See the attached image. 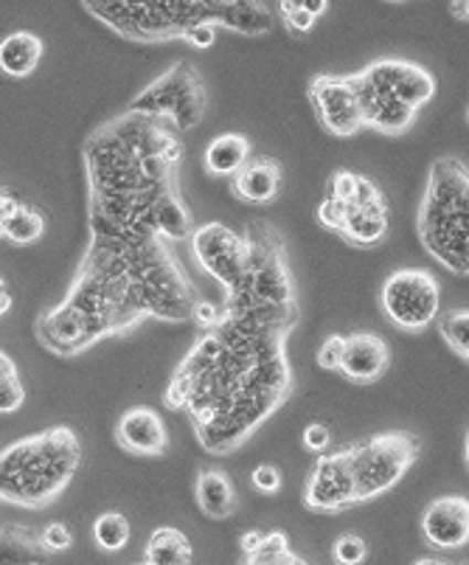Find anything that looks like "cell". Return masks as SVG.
Returning a JSON list of instances; mask_svg holds the SVG:
<instances>
[{
  "mask_svg": "<svg viewBox=\"0 0 469 565\" xmlns=\"http://www.w3.org/2000/svg\"><path fill=\"white\" fill-rule=\"evenodd\" d=\"M220 312H223V307H216V305H211V301H200L198 305V310H194V321L200 323V330H203V327H209V323H214L216 318H220Z\"/></svg>",
  "mask_w": 469,
  "mask_h": 565,
  "instance_id": "37",
  "label": "cell"
},
{
  "mask_svg": "<svg viewBox=\"0 0 469 565\" xmlns=\"http://www.w3.org/2000/svg\"><path fill=\"white\" fill-rule=\"evenodd\" d=\"M127 110L161 118L178 132L198 130L205 121V113H209V87H205L194 63L178 60L158 79L149 82L141 94L132 96Z\"/></svg>",
  "mask_w": 469,
  "mask_h": 565,
  "instance_id": "10",
  "label": "cell"
},
{
  "mask_svg": "<svg viewBox=\"0 0 469 565\" xmlns=\"http://www.w3.org/2000/svg\"><path fill=\"white\" fill-rule=\"evenodd\" d=\"M194 498L198 507L209 521H231L239 512V495H236V484L231 481L228 472L223 470H203L198 472L194 481Z\"/></svg>",
  "mask_w": 469,
  "mask_h": 565,
  "instance_id": "20",
  "label": "cell"
},
{
  "mask_svg": "<svg viewBox=\"0 0 469 565\" xmlns=\"http://www.w3.org/2000/svg\"><path fill=\"white\" fill-rule=\"evenodd\" d=\"M130 521L121 512H102L96 521H93V543L96 548L105 554H118L121 548H127L130 543Z\"/></svg>",
  "mask_w": 469,
  "mask_h": 565,
  "instance_id": "26",
  "label": "cell"
},
{
  "mask_svg": "<svg viewBox=\"0 0 469 565\" xmlns=\"http://www.w3.org/2000/svg\"><path fill=\"white\" fill-rule=\"evenodd\" d=\"M167 236L90 234L68 292L40 312L34 338L56 358H76L147 321L183 323L203 301Z\"/></svg>",
  "mask_w": 469,
  "mask_h": 565,
  "instance_id": "2",
  "label": "cell"
},
{
  "mask_svg": "<svg viewBox=\"0 0 469 565\" xmlns=\"http://www.w3.org/2000/svg\"><path fill=\"white\" fill-rule=\"evenodd\" d=\"M216 32H220V25H214V23H200V25H194L192 32L185 34L183 43L189 45V49L205 51V49H211V45L216 43Z\"/></svg>",
  "mask_w": 469,
  "mask_h": 565,
  "instance_id": "35",
  "label": "cell"
},
{
  "mask_svg": "<svg viewBox=\"0 0 469 565\" xmlns=\"http://www.w3.org/2000/svg\"><path fill=\"white\" fill-rule=\"evenodd\" d=\"M278 18H281V25H285L292 38H307L318 23L316 14H309L307 9H290V12L278 14Z\"/></svg>",
  "mask_w": 469,
  "mask_h": 565,
  "instance_id": "33",
  "label": "cell"
},
{
  "mask_svg": "<svg viewBox=\"0 0 469 565\" xmlns=\"http://www.w3.org/2000/svg\"><path fill=\"white\" fill-rule=\"evenodd\" d=\"M239 548L247 565H307V559L290 548L285 529H273V532L247 529L239 537Z\"/></svg>",
  "mask_w": 469,
  "mask_h": 565,
  "instance_id": "21",
  "label": "cell"
},
{
  "mask_svg": "<svg viewBox=\"0 0 469 565\" xmlns=\"http://www.w3.org/2000/svg\"><path fill=\"white\" fill-rule=\"evenodd\" d=\"M116 445L130 456L158 459L169 450V430L163 416L149 405H132L118 416Z\"/></svg>",
  "mask_w": 469,
  "mask_h": 565,
  "instance_id": "16",
  "label": "cell"
},
{
  "mask_svg": "<svg viewBox=\"0 0 469 565\" xmlns=\"http://www.w3.org/2000/svg\"><path fill=\"white\" fill-rule=\"evenodd\" d=\"M25 403V385L20 380L18 363L9 352H0V411L3 416L14 414Z\"/></svg>",
  "mask_w": 469,
  "mask_h": 565,
  "instance_id": "27",
  "label": "cell"
},
{
  "mask_svg": "<svg viewBox=\"0 0 469 565\" xmlns=\"http://www.w3.org/2000/svg\"><path fill=\"white\" fill-rule=\"evenodd\" d=\"M9 307H12V296H9V287H7V281H3V307H0V312H3V316H7V312H9Z\"/></svg>",
  "mask_w": 469,
  "mask_h": 565,
  "instance_id": "39",
  "label": "cell"
},
{
  "mask_svg": "<svg viewBox=\"0 0 469 565\" xmlns=\"http://www.w3.org/2000/svg\"><path fill=\"white\" fill-rule=\"evenodd\" d=\"M40 532H43V546L49 548L51 557H54V554L68 552V548L74 546V532H71L68 523L54 521V523H49V526L40 529Z\"/></svg>",
  "mask_w": 469,
  "mask_h": 565,
  "instance_id": "30",
  "label": "cell"
},
{
  "mask_svg": "<svg viewBox=\"0 0 469 565\" xmlns=\"http://www.w3.org/2000/svg\"><path fill=\"white\" fill-rule=\"evenodd\" d=\"M51 554L43 546V532L23 523H3L0 529V559L3 563H45Z\"/></svg>",
  "mask_w": 469,
  "mask_h": 565,
  "instance_id": "24",
  "label": "cell"
},
{
  "mask_svg": "<svg viewBox=\"0 0 469 565\" xmlns=\"http://www.w3.org/2000/svg\"><path fill=\"white\" fill-rule=\"evenodd\" d=\"M436 327H439L441 338H445L447 347L452 349V352L461 358L463 363L469 366V310H447L441 312L439 321H436Z\"/></svg>",
  "mask_w": 469,
  "mask_h": 565,
  "instance_id": "28",
  "label": "cell"
},
{
  "mask_svg": "<svg viewBox=\"0 0 469 565\" xmlns=\"http://www.w3.org/2000/svg\"><path fill=\"white\" fill-rule=\"evenodd\" d=\"M301 501L316 515H340L358 507L354 501L352 467L347 450L338 448L332 454H318L303 481Z\"/></svg>",
  "mask_w": 469,
  "mask_h": 565,
  "instance_id": "14",
  "label": "cell"
},
{
  "mask_svg": "<svg viewBox=\"0 0 469 565\" xmlns=\"http://www.w3.org/2000/svg\"><path fill=\"white\" fill-rule=\"evenodd\" d=\"M0 234L12 245H34L45 234V214L23 203L3 186L0 192Z\"/></svg>",
  "mask_w": 469,
  "mask_h": 565,
  "instance_id": "19",
  "label": "cell"
},
{
  "mask_svg": "<svg viewBox=\"0 0 469 565\" xmlns=\"http://www.w3.org/2000/svg\"><path fill=\"white\" fill-rule=\"evenodd\" d=\"M82 467V441L74 428L56 425L12 441L0 454V498L20 510H45L60 501Z\"/></svg>",
  "mask_w": 469,
  "mask_h": 565,
  "instance_id": "5",
  "label": "cell"
},
{
  "mask_svg": "<svg viewBox=\"0 0 469 565\" xmlns=\"http://www.w3.org/2000/svg\"><path fill=\"white\" fill-rule=\"evenodd\" d=\"M189 248H192V259L198 262L200 270L223 287V292L239 285L247 270V259H251L247 234H239L225 223L198 225L194 234L189 236Z\"/></svg>",
  "mask_w": 469,
  "mask_h": 565,
  "instance_id": "12",
  "label": "cell"
},
{
  "mask_svg": "<svg viewBox=\"0 0 469 565\" xmlns=\"http://www.w3.org/2000/svg\"><path fill=\"white\" fill-rule=\"evenodd\" d=\"M318 223L352 248H377L391 231L388 198L365 174L338 169L327 181V192L318 205Z\"/></svg>",
  "mask_w": 469,
  "mask_h": 565,
  "instance_id": "8",
  "label": "cell"
},
{
  "mask_svg": "<svg viewBox=\"0 0 469 565\" xmlns=\"http://www.w3.org/2000/svg\"><path fill=\"white\" fill-rule=\"evenodd\" d=\"M450 14L456 20L469 23V0H450Z\"/></svg>",
  "mask_w": 469,
  "mask_h": 565,
  "instance_id": "38",
  "label": "cell"
},
{
  "mask_svg": "<svg viewBox=\"0 0 469 565\" xmlns=\"http://www.w3.org/2000/svg\"><path fill=\"white\" fill-rule=\"evenodd\" d=\"M301 307L225 305L169 377L163 405L183 411L205 454L231 456L296 392L290 335Z\"/></svg>",
  "mask_w": 469,
  "mask_h": 565,
  "instance_id": "1",
  "label": "cell"
},
{
  "mask_svg": "<svg viewBox=\"0 0 469 565\" xmlns=\"http://www.w3.org/2000/svg\"><path fill=\"white\" fill-rule=\"evenodd\" d=\"M332 559L338 565H360L369 559V543L354 532H343L332 543Z\"/></svg>",
  "mask_w": 469,
  "mask_h": 565,
  "instance_id": "29",
  "label": "cell"
},
{
  "mask_svg": "<svg viewBox=\"0 0 469 565\" xmlns=\"http://www.w3.org/2000/svg\"><path fill=\"white\" fill-rule=\"evenodd\" d=\"M467 118H469V113H467Z\"/></svg>",
  "mask_w": 469,
  "mask_h": 565,
  "instance_id": "42",
  "label": "cell"
},
{
  "mask_svg": "<svg viewBox=\"0 0 469 565\" xmlns=\"http://www.w3.org/2000/svg\"><path fill=\"white\" fill-rule=\"evenodd\" d=\"M380 310L399 332H425L441 316V285L425 267H399L380 287Z\"/></svg>",
  "mask_w": 469,
  "mask_h": 565,
  "instance_id": "11",
  "label": "cell"
},
{
  "mask_svg": "<svg viewBox=\"0 0 469 565\" xmlns=\"http://www.w3.org/2000/svg\"><path fill=\"white\" fill-rule=\"evenodd\" d=\"M251 484H254L256 492H262V495H276L278 490H281V484H285V479H281V470H278L276 465H259L254 472H251Z\"/></svg>",
  "mask_w": 469,
  "mask_h": 565,
  "instance_id": "31",
  "label": "cell"
},
{
  "mask_svg": "<svg viewBox=\"0 0 469 565\" xmlns=\"http://www.w3.org/2000/svg\"><path fill=\"white\" fill-rule=\"evenodd\" d=\"M363 107L365 130L399 138L416 125L422 107L436 99L439 82L425 65L385 56L352 74Z\"/></svg>",
  "mask_w": 469,
  "mask_h": 565,
  "instance_id": "7",
  "label": "cell"
},
{
  "mask_svg": "<svg viewBox=\"0 0 469 565\" xmlns=\"http://www.w3.org/2000/svg\"><path fill=\"white\" fill-rule=\"evenodd\" d=\"M43 40L34 32H12L0 43V68L12 79H25L43 60Z\"/></svg>",
  "mask_w": 469,
  "mask_h": 565,
  "instance_id": "23",
  "label": "cell"
},
{
  "mask_svg": "<svg viewBox=\"0 0 469 565\" xmlns=\"http://www.w3.org/2000/svg\"><path fill=\"white\" fill-rule=\"evenodd\" d=\"M143 563L147 565H192L194 548L192 541L180 529L161 526L149 534L147 548H143Z\"/></svg>",
  "mask_w": 469,
  "mask_h": 565,
  "instance_id": "25",
  "label": "cell"
},
{
  "mask_svg": "<svg viewBox=\"0 0 469 565\" xmlns=\"http://www.w3.org/2000/svg\"><path fill=\"white\" fill-rule=\"evenodd\" d=\"M349 456L358 507L377 501L394 490L405 472L419 461L422 439L411 430H385L343 445Z\"/></svg>",
  "mask_w": 469,
  "mask_h": 565,
  "instance_id": "9",
  "label": "cell"
},
{
  "mask_svg": "<svg viewBox=\"0 0 469 565\" xmlns=\"http://www.w3.org/2000/svg\"><path fill=\"white\" fill-rule=\"evenodd\" d=\"M301 445L309 454H327L332 448V430L323 423H309L301 434Z\"/></svg>",
  "mask_w": 469,
  "mask_h": 565,
  "instance_id": "32",
  "label": "cell"
},
{
  "mask_svg": "<svg viewBox=\"0 0 469 565\" xmlns=\"http://www.w3.org/2000/svg\"><path fill=\"white\" fill-rule=\"evenodd\" d=\"M309 105L316 110L318 125L332 138H354L365 130L363 107L352 74H318L307 87Z\"/></svg>",
  "mask_w": 469,
  "mask_h": 565,
  "instance_id": "13",
  "label": "cell"
},
{
  "mask_svg": "<svg viewBox=\"0 0 469 565\" xmlns=\"http://www.w3.org/2000/svg\"><path fill=\"white\" fill-rule=\"evenodd\" d=\"M290 9H307L309 14L321 18V14H327L329 0H278V14L290 12Z\"/></svg>",
  "mask_w": 469,
  "mask_h": 565,
  "instance_id": "36",
  "label": "cell"
},
{
  "mask_svg": "<svg viewBox=\"0 0 469 565\" xmlns=\"http://www.w3.org/2000/svg\"><path fill=\"white\" fill-rule=\"evenodd\" d=\"M87 178V228L127 239L167 236L183 243L194 220L183 192V141L161 118L124 107L82 143Z\"/></svg>",
  "mask_w": 469,
  "mask_h": 565,
  "instance_id": "3",
  "label": "cell"
},
{
  "mask_svg": "<svg viewBox=\"0 0 469 565\" xmlns=\"http://www.w3.org/2000/svg\"><path fill=\"white\" fill-rule=\"evenodd\" d=\"M82 7L113 34L141 45L183 43L200 23L242 38H262L276 25L262 0H82Z\"/></svg>",
  "mask_w": 469,
  "mask_h": 565,
  "instance_id": "4",
  "label": "cell"
},
{
  "mask_svg": "<svg viewBox=\"0 0 469 565\" xmlns=\"http://www.w3.org/2000/svg\"><path fill=\"white\" fill-rule=\"evenodd\" d=\"M391 369V349L377 332H352L343 335L338 374L354 385H374Z\"/></svg>",
  "mask_w": 469,
  "mask_h": 565,
  "instance_id": "17",
  "label": "cell"
},
{
  "mask_svg": "<svg viewBox=\"0 0 469 565\" xmlns=\"http://www.w3.org/2000/svg\"><path fill=\"white\" fill-rule=\"evenodd\" d=\"M254 158V143L242 132H223L211 138L203 152V169L211 178H234Z\"/></svg>",
  "mask_w": 469,
  "mask_h": 565,
  "instance_id": "22",
  "label": "cell"
},
{
  "mask_svg": "<svg viewBox=\"0 0 469 565\" xmlns=\"http://www.w3.org/2000/svg\"><path fill=\"white\" fill-rule=\"evenodd\" d=\"M388 3H405V0H388Z\"/></svg>",
  "mask_w": 469,
  "mask_h": 565,
  "instance_id": "41",
  "label": "cell"
},
{
  "mask_svg": "<svg viewBox=\"0 0 469 565\" xmlns=\"http://www.w3.org/2000/svg\"><path fill=\"white\" fill-rule=\"evenodd\" d=\"M340 354H343V335H329L318 349V366L327 372H338Z\"/></svg>",
  "mask_w": 469,
  "mask_h": 565,
  "instance_id": "34",
  "label": "cell"
},
{
  "mask_svg": "<svg viewBox=\"0 0 469 565\" xmlns=\"http://www.w3.org/2000/svg\"><path fill=\"white\" fill-rule=\"evenodd\" d=\"M285 186V169L276 158H251L239 172L231 178V194L247 205H270Z\"/></svg>",
  "mask_w": 469,
  "mask_h": 565,
  "instance_id": "18",
  "label": "cell"
},
{
  "mask_svg": "<svg viewBox=\"0 0 469 565\" xmlns=\"http://www.w3.org/2000/svg\"><path fill=\"white\" fill-rule=\"evenodd\" d=\"M416 236L445 270L469 276V167L458 158L433 161L416 212Z\"/></svg>",
  "mask_w": 469,
  "mask_h": 565,
  "instance_id": "6",
  "label": "cell"
},
{
  "mask_svg": "<svg viewBox=\"0 0 469 565\" xmlns=\"http://www.w3.org/2000/svg\"><path fill=\"white\" fill-rule=\"evenodd\" d=\"M463 459H467V467H469V434H467V445H463Z\"/></svg>",
  "mask_w": 469,
  "mask_h": 565,
  "instance_id": "40",
  "label": "cell"
},
{
  "mask_svg": "<svg viewBox=\"0 0 469 565\" xmlns=\"http://www.w3.org/2000/svg\"><path fill=\"white\" fill-rule=\"evenodd\" d=\"M422 537L439 552H456L469 543V498L439 495L422 512Z\"/></svg>",
  "mask_w": 469,
  "mask_h": 565,
  "instance_id": "15",
  "label": "cell"
}]
</instances>
